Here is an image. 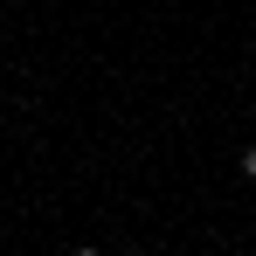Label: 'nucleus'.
<instances>
[{
	"instance_id": "nucleus-1",
	"label": "nucleus",
	"mask_w": 256,
	"mask_h": 256,
	"mask_svg": "<svg viewBox=\"0 0 256 256\" xmlns=\"http://www.w3.org/2000/svg\"><path fill=\"white\" fill-rule=\"evenodd\" d=\"M242 180H256V146H242Z\"/></svg>"
},
{
	"instance_id": "nucleus-2",
	"label": "nucleus",
	"mask_w": 256,
	"mask_h": 256,
	"mask_svg": "<svg viewBox=\"0 0 256 256\" xmlns=\"http://www.w3.org/2000/svg\"><path fill=\"white\" fill-rule=\"evenodd\" d=\"M76 256H104V250H97V242H76Z\"/></svg>"
},
{
	"instance_id": "nucleus-3",
	"label": "nucleus",
	"mask_w": 256,
	"mask_h": 256,
	"mask_svg": "<svg viewBox=\"0 0 256 256\" xmlns=\"http://www.w3.org/2000/svg\"><path fill=\"white\" fill-rule=\"evenodd\" d=\"M125 256H146V250H125Z\"/></svg>"
}]
</instances>
